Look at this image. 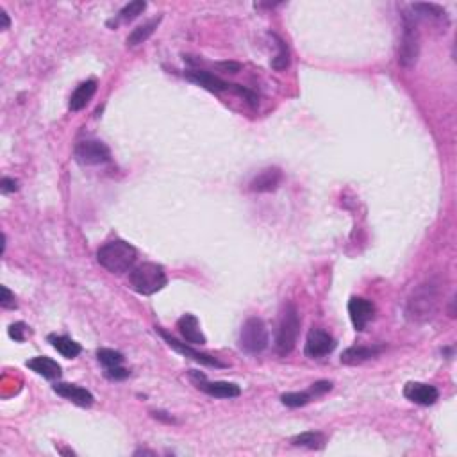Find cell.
<instances>
[{"mask_svg": "<svg viewBox=\"0 0 457 457\" xmlns=\"http://www.w3.org/2000/svg\"><path fill=\"white\" fill-rule=\"evenodd\" d=\"M441 299V286L440 282L431 279V281L423 282L411 293L409 300L406 306V317L409 321H422L431 320L438 311Z\"/></svg>", "mask_w": 457, "mask_h": 457, "instance_id": "cell-1", "label": "cell"}, {"mask_svg": "<svg viewBox=\"0 0 457 457\" xmlns=\"http://www.w3.org/2000/svg\"><path fill=\"white\" fill-rule=\"evenodd\" d=\"M136 259V248L127 241H124V239L107 241L97 250V261L100 263V266H104L111 274H124V272L133 270Z\"/></svg>", "mask_w": 457, "mask_h": 457, "instance_id": "cell-2", "label": "cell"}, {"mask_svg": "<svg viewBox=\"0 0 457 457\" xmlns=\"http://www.w3.org/2000/svg\"><path fill=\"white\" fill-rule=\"evenodd\" d=\"M300 333V315L299 309L293 302H286L282 306L281 318H279L277 338H275V348L279 355H290L295 351L297 339Z\"/></svg>", "mask_w": 457, "mask_h": 457, "instance_id": "cell-3", "label": "cell"}, {"mask_svg": "<svg viewBox=\"0 0 457 457\" xmlns=\"http://www.w3.org/2000/svg\"><path fill=\"white\" fill-rule=\"evenodd\" d=\"M129 282L136 293L140 295H154L168 284L167 272L158 263H141L136 268L131 270Z\"/></svg>", "mask_w": 457, "mask_h": 457, "instance_id": "cell-4", "label": "cell"}, {"mask_svg": "<svg viewBox=\"0 0 457 457\" xmlns=\"http://www.w3.org/2000/svg\"><path fill=\"white\" fill-rule=\"evenodd\" d=\"M270 336L266 324L261 318H248L239 330V348L247 354H261L268 348Z\"/></svg>", "mask_w": 457, "mask_h": 457, "instance_id": "cell-5", "label": "cell"}, {"mask_svg": "<svg viewBox=\"0 0 457 457\" xmlns=\"http://www.w3.org/2000/svg\"><path fill=\"white\" fill-rule=\"evenodd\" d=\"M420 56V30L415 17L404 13V32H402L400 47H398V63L402 66H413Z\"/></svg>", "mask_w": 457, "mask_h": 457, "instance_id": "cell-6", "label": "cell"}, {"mask_svg": "<svg viewBox=\"0 0 457 457\" xmlns=\"http://www.w3.org/2000/svg\"><path fill=\"white\" fill-rule=\"evenodd\" d=\"M73 158L82 167H97L111 159V152L107 149L106 143L97 140H86L77 143L73 150Z\"/></svg>", "mask_w": 457, "mask_h": 457, "instance_id": "cell-7", "label": "cell"}, {"mask_svg": "<svg viewBox=\"0 0 457 457\" xmlns=\"http://www.w3.org/2000/svg\"><path fill=\"white\" fill-rule=\"evenodd\" d=\"M189 377L195 380V384L200 391L207 393L213 398H236L241 395V389L234 382H225V380H214L209 382L204 373H198L197 370H189Z\"/></svg>", "mask_w": 457, "mask_h": 457, "instance_id": "cell-8", "label": "cell"}, {"mask_svg": "<svg viewBox=\"0 0 457 457\" xmlns=\"http://www.w3.org/2000/svg\"><path fill=\"white\" fill-rule=\"evenodd\" d=\"M334 348H336V339L327 330L313 327L308 334V339H306L304 354L311 359H318L329 355Z\"/></svg>", "mask_w": 457, "mask_h": 457, "instance_id": "cell-9", "label": "cell"}, {"mask_svg": "<svg viewBox=\"0 0 457 457\" xmlns=\"http://www.w3.org/2000/svg\"><path fill=\"white\" fill-rule=\"evenodd\" d=\"M156 330H158V333L162 336V339H165V342H167L168 345H170L171 348H174V351L179 352V354L186 355V357L193 359V361H197V363H200V364H205V366L227 368V364L222 363L220 359L213 357V355H209V354H202V352H197V351H195V348H192V346L186 345V343H180L179 339H176V338H174V336H170V334H168V333H165V330H162V329H159V327Z\"/></svg>", "mask_w": 457, "mask_h": 457, "instance_id": "cell-10", "label": "cell"}, {"mask_svg": "<svg viewBox=\"0 0 457 457\" xmlns=\"http://www.w3.org/2000/svg\"><path fill=\"white\" fill-rule=\"evenodd\" d=\"M348 315H351V320L354 324L355 330H364L368 321L372 320L373 315H375V306L366 299L352 297L351 302H348Z\"/></svg>", "mask_w": 457, "mask_h": 457, "instance_id": "cell-11", "label": "cell"}, {"mask_svg": "<svg viewBox=\"0 0 457 457\" xmlns=\"http://www.w3.org/2000/svg\"><path fill=\"white\" fill-rule=\"evenodd\" d=\"M184 77L188 81L195 82V84L202 86L205 90L213 91V93H220V91H234V84L231 82L223 81L218 75H214L211 72H205V70H189V72L184 73Z\"/></svg>", "mask_w": 457, "mask_h": 457, "instance_id": "cell-12", "label": "cell"}, {"mask_svg": "<svg viewBox=\"0 0 457 457\" xmlns=\"http://www.w3.org/2000/svg\"><path fill=\"white\" fill-rule=\"evenodd\" d=\"M404 395L407 400L415 402L418 406H432L440 398V391L434 386L423 384V382H407Z\"/></svg>", "mask_w": 457, "mask_h": 457, "instance_id": "cell-13", "label": "cell"}, {"mask_svg": "<svg viewBox=\"0 0 457 457\" xmlns=\"http://www.w3.org/2000/svg\"><path fill=\"white\" fill-rule=\"evenodd\" d=\"M54 391H56L59 397L73 402V404L79 407H91L95 402V397L91 395V391H88V389L82 388V386H77V384L57 382V384H54Z\"/></svg>", "mask_w": 457, "mask_h": 457, "instance_id": "cell-14", "label": "cell"}, {"mask_svg": "<svg viewBox=\"0 0 457 457\" xmlns=\"http://www.w3.org/2000/svg\"><path fill=\"white\" fill-rule=\"evenodd\" d=\"M282 180V171L281 168L272 167L266 168V170L259 171L256 177L250 183V192L256 193H270L275 192L279 188V184Z\"/></svg>", "mask_w": 457, "mask_h": 457, "instance_id": "cell-15", "label": "cell"}, {"mask_svg": "<svg viewBox=\"0 0 457 457\" xmlns=\"http://www.w3.org/2000/svg\"><path fill=\"white\" fill-rule=\"evenodd\" d=\"M177 329H179L180 336L186 339L189 345H205V336L200 330V324L195 315H184L177 321Z\"/></svg>", "mask_w": 457, "mask_h": 457, "instance_id": "cell-16", "label": "cell"}, {"mask_svg": "<svg viewBox=\"0 0 457 457\" xmlns=\"http://www.w3.org/2000/svg\"><path fill=\"white\" fill-rule=\"evenodd\" d=\"M384 351V346H351L342 354V363L348 364V366H357V364L364 363L368 359H373Z\"/></svg>", "mask_w": 457, "mask_h": 457, "instance_id": "cell-17", "label": "cell"}, {"mask_svg": "<svg viewBox=\"0 0 457 457\" xmlns=\"http://www.w3.org/2000/svg\"><path fill=\"white\" fill-rule=\"evenodd\" d=\"M26 364L29 370L48 380H56L61 377V364L52 357H47V355H38V357L29 359Z\"/></svg>", "mask_w": 457, "mask_h": 457, "instance_id": "cell-18", "label": "cell"}, {"mask_svg": "<svg viewBox=\"0 0 457 457\" xmlns=\"http://www.w3.org/2000/svg\"><path fill=\"white\" fill-rule=\"evenodd\" d=\"M95 93H97V81L91 79V81L82 82L81 86H77V90L73 91L72 97H70L68 107L72 111H81V109H84L90 104Z\"/></svg>", "mask_w": 457, "mask_h": 457, "instance_id": "cell-19", "label": "cell"}, {"mask_svg": "<svg viewBox=\"0 0 457 457\" xmlns=\"http://www.w3.org/2000/svg\"><path fill=\"white\" fill-rule=\"evenodd\" d=\"M48 342H50V345L66 359L77 357V355L82 352L81 345H79L77 342H73L72 338H68V336H57V334H50V336H48Z\"/></svg>", "mask_w": 457, "mask_h": 457, "instance_id": "cell-20", "label": "cell"}, {"mask_svg": "<svg viewBox=\"0 0 457 457\" xmlns=\"http://www.w3.org/2000/svg\"><path fill=\"white\" fill-rule=\"evenodd\" d=\"M325 441H327L325 434L318 431L302 432V434H297V436L291 438V445H295V447H306V449L311 450L324 449Z\"/></svg>", "mask_w": 457, "mask_h": 457, "instance_id": "cell-21", "label": "cell"}, {"mask_svg": "<svg viewBox=\"0 0 457 457\" xmlns=\"http://www.w3.org/2000/svg\"><path fill=\"white\" fill-rule=\"evenodd\" d=\"M159 21H161V18H156V20H150V21H147V24H143V26L136 27V29H134L127 38L129 47H136V45H140V43L147 41L150 36L154 35V30L158 29Z\"/></svg>", "mask_w": 457, "mask_h": 457, "instance_id": "cell-22", "label": "cell"}, {"mask_svg": "<svg viewBox=\"0 0 457 457\" xmlns=\"http://www.w3.org/2000/svg\"><path fill=\"white\" fill-rule=\"evenodd\" d=\"M270 36H272V38L275 39V45H277V48H279L277 56H275L274 59H272V68L279 70V72H281V70H286L288 66H290V63H291L290 48H288L286 41H284V39H282V38H279L277 35H274V32H270Z\"/></svg>", "mask_w": 457, "mask_h": 457, "instance_id": "cell-23", "label": "cell"}, {"mask_svg": "<svg viewBox=\"0 0 457 457\" xmlns=\"http://www.w3.org/2000/svg\"><path fill=\"white\" fill-rule=\"evenodd\" d=\"M145 9H147L145 0H134V2H129L127 6H124V8L120 9L118 21H133L134 18L140 17ZM118 21H116V24H118Z\"/></svg>", "mask_w": 457, "mask_h": 457, "instance_id": "cell-24", "label": "cell"}, {"mask_svg": "<svg viewBox=\"0 0 457 457\" xmlns=\"http://www.w3.org/2000/svg\"><path fill=\"white\" fill-rule=\"evenodd\" d=\"M313 400L309 391H290V393L281 395V402L288 407H302Z\"/></svg>", "mask_w": 457, "mask_h": 457, "instance_id": "cell-25", "label": "cell"}, {"mask_svg": "<svg viewBox=\"0 0 457 457\" xmlns=\"http://www.w3.org/2000/svg\"><path fill=\"white\" fill-rule=\"evenodd\" d=\"M97 357H99V361L106 368L122 366V363H124V355L120 354V352L113 351V348H99V351H97Z\"/></svg>", "mask_w": 457, "mask_h": 457, "instance_id": "cell-26", "label": "cell"}, {"mask_svg": "<svg viewBox=\"0 0 457 457\" xmlns=\"http://www.w3.org/2000/svg\"><path fill=\"white\" fill-rule=\"evenodd\" d=\"M413 11H418L420 15H425V17H445V9L438 4H415L413 6Z\"/></svg>", "mask_w": 457, "mask_h": 457, "instance_id": "cell-27", "label": "cell"}, {"mask_svg": "<svg viewBox=\"0 0 457 457\" xmlns=\"http://www.w3.org/2000/svg\"><path fill=\"white\" fill-rule=\"evenodd\" d=\"M27 334H30V330H29V327L24 324V321H17V324H13L11 327H9V336H11V338L18 343L26 342Z\"/></svg>", "mask_w": 457, "mask_h": 457, "instance_id": "cell-28", "label": "cell"}, {"mask_svg": "<svg viewBox=\"0 0 457 457\" xmlns=\"http://www.w3.org/2000/svg\"><path fill=\"white\" fill-rule=\"evenodd\" d=\"M330 389H333V382H330V380H318V382H315V384L311 386L309 393H311L313 398H317L325 393H329Z\"/></svg>", "mask_w": 457, "mask_h": 457, "instance_id": "cell-29", "label": "cell"}, {"mask_svg": "<svg viewBox=\"0 0 457 457\" xmlns=\"http://www.w3.org/2000/svg\"><path fill=\"white\" fill-rule=\"evenodd\" d=\"M129 370L124 366H113V368H106V372H104V375L107 377L109 380H124L129 377Z\"/></svg>", "mask_w": 457, "mask_h": 457, "instance_id": "cell-30", "label": "cell"}, {"mask_svg": "<svg viewBox=\"0 0 457 457\" xmlns=\"http://www.w3.org/2000/svg\"><path fill=\"white\" fill-rule=\"evenodd\" d=\"M2 291V299H0V306L4 309H15L17 308V302H15V295L9 291L8 286L0 288Z\"/></svg>", "mask_w": 457, "mask_h": 457, "instance_id": "cell-31", "label": "cell"}, {"mask_svg": "<svg viewBox=\"0 0 457 457\" xmlns=\"http://www.w3.org/2000/svg\"><path fill=\"white\" fill-rule=\"evenodd\" d=\"M0 189H2V193H13L18 189V183L15 179L4 177V179L0 180Z\"/></svg>", "mask_w": 457, "mask_h": 457, "instance_id": "cell-32", "label": "cell"}, {"mask_svg": "<svg viewBox=\"0 0 457 457\" xmlns=\"http://www.w3.org/2000/svg\"><path fill=\"white\" fill-rule=\"evenodd\" d=\"M167 415L168 413H162V411H152V416H154V418L162 420V422L174 423V418H171V416H167Z\"/></svg>", "mask_w": 457, "mask_h": 457, "instance_id": "cell-33", "label": "cell"}, {"mask_svg": "<svg viewBox=\"0 0 457 457\" xmlns=\"http://www.w3.org/2000/svg\"><path fill=\"white\" fill-rule=\"evenodd\" d=\"M0 18H2V26H0V29H2V30L9 29V24H11V21H9V17H8V13H6L4 9H0Z\"/></svg>", "mask_w": 457, "mask_h": 457, "instance_id": "cell-34", "label": "cell"}]
</instances>
